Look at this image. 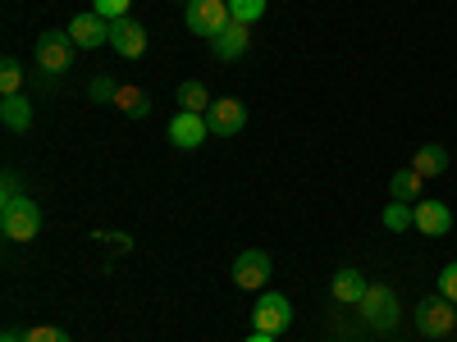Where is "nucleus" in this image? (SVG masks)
Listing matches in <instances>:
<instances>
[{
    "mask_svg": "<svg viewBox=\"0 0 457 342\" xmlns=\"http://www.w3.org/2000/svg\"><path fill=\"white\" fill-rule=\"evenodd\" d=\"M0 233L10 242H32L42 233V210H37V201H28V197L0 201Z\"/></svg>",
    "mask_w": 457,
    "mask_h": 342,
    "instance_id": "f257e3e1",
    "label": "nucleus"
},
{
    "mask_svg": "<svg viewBox=\"0 0 457 342\" xmlns=\"http://www.w3.org/2000/svg\"><path fill=\"white\" fill-rule=\"evenodd\" d=\"M183 23H187V32H197V37H206V42H215V37L234 23V19H228V0H187Z\"/></svg>",
    "mask_w": 457,
    "mask_h": 342,
    "instance_id": "f03ea898",
    "label": "nucleus"
},
{
    "mask_svg": "<svg viewBox=\"0 0 457 342\" xmlns=\"http://www.w3.org/2000/svg\"><path fill=\"white\" fill-rule=\"evenodd\" d=\"M357 306H361V320H366L370 329H379V333L398 324V297H394L389 283H370Z\"/></svg>",
    "mask_w": 457,
    "mask_h": 342,
    "instance_id": "7ed1b4c3",
    "label": "nucleus"
},
{
    "mask_svg": "<svg viewBox=\"0 0 457 342\" xmlns=\"http://www.w3.org/2000/svg\"><path fill=\"white\" fill-rule=\"evenodd\" d=\"M288 324H293V301L284 292H261L256 311H252V329L279 338V333H288Z\"/></svg>",
    "mask_w": 457,
    "mask_h": 342,
    "instance_id": "20e7f679",
    "label": "nucleus"
},
{
    "mask_svg": "<svg viewBox=\"0 0 457 342\" xmlns=\"http://www.w3.org/2000/svg\"><path fill=\"white\" fill-rule=\"evenodd\" d=\"M416 329L426 338H444V333H457V306L448 297H426L416 306Z\"/></svg>",
    "mask_w": 457,
    "mask_h": 342,
    "instance_id": "39448f33",
    "label": "nucleus"
},
{
    "mask_svg": "<svg viewBox=\"0 0 457 342\" xmlns=\"http://www.w3.org/2000/svg\"><path fill=\"white\" fill-rule=\"evenodd\" d=\"M270 270H275V260L270 251H261V247H247L238 260H234V283L243 292H261L265 283H270Z\"/></svg>",
    "mask_w": 457,
    "mask_h": 342,
    "instance_id": "423d86ee",
    "label": "nucleus"
},
{
    "mask_svg": "<svg viewBox=\"0 0 457 342\" xmlns=\"http://www.w3.org/2000/svg\"><path fill=\"white\" fill-rule=\"evenodd\" d=\"M73 37H69V28L60 32V28H51V32H42L37 37V64H42L46 73H64L69 64H73Z\"/></svg>",
    "mask_w": 457,
    "mask_h": 342,
    "instance_id": "0eeeda50",
    "label": "nucleus"
},
{
    "mask_svg": "<svg viewBox=\"0 0 457 342\" xmlns=\"http://www.w3.org/2000/svg\"><path fill=\"white\" fill-rule=\"evenodd\" d=\"M206 124H211V137H238L247 128V105L238 96H220L206 110Z\"/></svg>",
    "mask_w": 457,
    "mask_h": 342,
    "instance_id": "6e6552de",
    "label": "nucleus"
},
{
    "mask_svg": "<svg viewBox=\"0 0 457 342\" xmlns=\"http://www.w3.org/2000/svg\"><path fill=\"white\" fill-rule=\"evenodd\" d=\"M211 137V124H206V114H193V110H179L174 119H170V142L179 151H193Z\"/></svg>",
    "mask_w": 457,
    "mask_h": 342,
    "instance_id": "1a4fd4ad",
    "label": "nucleus"
},
{
    "mask_svg": "<svg viewBox=\"0 0 457 342\" xmlns=\"http://www.w3.org/2000/svg\"><path fill=\"white\" fill-rule=\"evenodd\" d=\"M110 46L120 51L124 60H142L146 55V28L137 19H114L110 23Z\"/></svg>",
    "mask_w": 457,
    "mask_h": 342,
    "instance_id": "9d476101",
    "label": "nucleus"
},
{
    "mask_svg": "<svg viewBox=\"0 0 457 342\" xmlns=\"http://www.w3.org/2000/svg\"><path fill=\"white\" fill-rule=\"evenodd\" d=\"M69 37H73V46H79V51H96L101 42H110V19L87 10V14H79L69 23Z\"/></svg>",
    "mask_w": 457,
    "mask_h": 342,
    "instance_id": "9b49d317",
    "label": "nucleus"
},
{
    "mask_svg": "<svg viewBox=\"0 0 457 342\" xmlns=\"http://www.w3.org/2000/svg\"><path fill=\"white\" fill-rule=\"evenodd\" d=\"M411 228H421L426 238H444L453 228V210L444 201H416V224Z\"/></svg>",
    "mask_w": 457,
    "mask_h": 342,
    "instance_id": "f8f14e48",
    "label": "nucleus"
},
{
    "mask_svg": "<svg viewBox=\"0 0 457 342\" xmlns=\"http://www.w3.org/2000/svg\"><path fill=\"white\" fill-rule=\"evenodd\" d=\"M247 46H252V28H247V23H228L215 42H211V51H215L220 60H238V55H247Z\"/></svg>",
    "mask_w": 457,
    "mask_h": 342,
    "instance_id": "ddd939ff",
    "label": "nucleus"
},
{
    "mask_svg": "<svg viewBox=\"0 0 457 342\" xmlns=\"http://www.w3.org/2000/svg\"><path fill=\"white\" fill-rule=\"evenodd\" d=\"M366 279L357 274V270H338L334 274V283H329V292H334V301H343V306H357V301L366 297Z\"/></svg>",
    "mask_w": 457,
    "mask_h": 342,
    "instance_id": "4468645a",
    "label": "nucleus"
},
{
    "mask_svg": "<svg viewBox=\"0 0 457 342\" xmlns=\"http://www.w3.org/2000/svg\"><path fill=\"white\" fill-rule=\"evenodd\" d=\"M0 119H5L10 133H28V128H32V105H28V96L19 92V96L0 101Z\"/></svg>",
    "mask_w": 457,
    "mask_h": 342,
    "instance_id": "2eb2a0df",
    "label": "nucleus"
},
{
    "mask_svg": "<svg viewBox=\"0 0 457 342\" xmlns=\"http://www.w3.org/2000/svg\"><path fill=\"white\" fill-rule=\"evenodd\" d=\"M411 169L421 178H439L448 169V151L444 146H421V151H416V160H411Z\"/></svg>",
    "mask_w": 457,
    "mask_h": 342,
    "instance_id": "dca6fc26",
    "label": "nucleus"
},
{
    "mask_svg": "<svg viewBox=\"0 0 457 342\" xmlns=\"http://www.w3.org/2000/svg\"><path fill=\"white\" fill-rule=\"evenodd\" d=\"M421 183H426V178L407 165V169H398V174L389 178V197H394V201H411V206H416V192H421Z\"/></svg>",
    "mask_w": 457,
    "mask_h": 342,
    "instance_id": "f3484780",
    "label": "nucleus"
},
{
    "mask_svg": "<svg viewBox=\"0 0 457 342\" xmlns=\"http://www.w3.org/2000/svg\"><path fill=\"white\" fill-rule=\"evenodd\" d=\"M114 105H120L124 114H133V119H146V114H151V96L142 87H120V92H114Z\"/></svg>",
    "mask_w": 457,
    "mask_h": 342,
    "instance_id": "a211bd4d",
    "label": "nucleus"
},
{
    "mask_svg": "<svg viewBox=\"0 0 457 342\" xmlns=\"http://www.w3.org/2000/svg\"><path fill=\"white\" fill-rule=\"evenodd\" d=\"M379 219H385L389 233H403V228H411V224H416V206H411V201H394V197H389V206H385V215H379Z\"/></svg>",
    "mask_w": 457,
    "mask_h": 342,
    "instance_id": "6ab92c4d",
    "label": "nucleus"
},
{
    "mask_svg": "<svg viewBox=\"0 0 457 342\" xmlns=\"http://www.w3.org/2000/svg\"><path fill=\"white\" fill-rule=\"evenodd\" d=\"M179 105H183V110H193V114H206L215 101H211V92H206L202 83H193V78H187V83L179 87Z\"/></svg>",
    "mask_w": 457,
    "mask_h": 342,
    "instance_id": "aec40b11",
    "label": "nucleus"
},
{
    "mask_svg": "<svg viewBox=\"0 0 457 342\" xmlns=\"http://www.w3.org/2000/svg\"><path fill=\"white\" fill-rule=\"evenodd\" d=\"M19 92H23V64L5 60L0 64V96H19Z\"/></svg>",
    "mask_w": 457,
    "mask_h": 342,
    "instance_id": "412c9836",
    "label": "nucleus"
},
{
    "mask_svg": "<svg viewBox=\"0 0 457 342\" xmlns=\"http://www.w3.org/2000/svg\"><path fill=\"white\" fill-rule=\"evenodd\" d=\"M265 14V0H228V19H234V23H256Z\"/></svg>",
    "mask_w": 457,
    "mask_h": 342,
    "instance_id": "4be33fe9",
    "label": "nucleus"
},
{
    "mask_svg": "<svg viewBox=\"0 0 457 342\" xmlns=\"http://www.w3.org/2000/svg\"><path fill=\"white\" fill-rule=\"evenodd\" d=\"M23 342H73V338L64 329H55V324H37V329L23 333Z\"/></svg>",
    "mask_w": 457,
    "mask_h": 342,
    "instance_id": "5701e85b",
    "label": "nucleus"
},
{
    "mask_svg": "<svg viewBox=\"0 0 457 342\" xmlns=\"http://www.w3.org/2000/svg\"><path fill=\"white\" fill-rule=\"evenodd\" d=\"M129 5H133V0H92V10L101 14V19H129Z\"/></svg>",
    "mask_w": 457,
    "mask_h": 342,
    "instance_id": "b1692460",
    "label": "nucleus"
},
{
    "mask_svg": "<svg viewBox=\"0 0 457 342\" xmlns=\"http://www.w3.org/2000/svg\"><path fill=\"white\" fill-rule=\"evenodd\" d=\"M87 92H92V101H114V92H120V83H114V78H105V73H96V78L87 83Z\"/></svg>",
    "mask_w": 457,
    "mask_h": 342,
    "instance_id": "393cba45",
    "label": "nucleus"
},
{
    "mask_svg": "<svg viewBox=\"0 0 457 342\" xmlns=\"http://www.w3.org/2000/svg\"><path fill=\"white\" fill-rule=\"evenodd\" d=\"M439 297H448L453 306H457V260L439 270Z\"/></svg>",
    "mask_w": 457,
    "mask_h": 342,
    "instance_id": "a878e982",
    "label": "nucleus"
},
{
    "mask_svg": "<svg viewBox=\"0 0 457 342\" xmlns=\"http://www.w3.org/2000/svg\"><path fill=\"white\" fill-rule=\"evenodd\" d=\"M19 197V174H5L0 178V201H14Z\"/></svg>",
    "mask_w": 457,
    "mask_h": 342,
    "instance_id": "bb28decb",
    "label": "nucleus"
},
{
    "mask_svg": "<svg viewBox=\"0 0 457 342\" xmlns=\"http://www.w3.org/2000/svg\"><path fill=\"white\" fill-rule=\"evenodd\" d=\"M243 342H279V338H275V333H256V329H252V338H243Z\"/></svg>",
    "mask_w": 457,
    "mask_h": 342,
    "instance_id": "cd10ccee",
    "label": "nucleus"
},
{
    "mask_svg": "<svg viewBox=\"0 0 457 342\" xmlns=\"http://www.w3.org/2000/svg\"><path fill=\"white\" fill-rule=\"evenodd\" d=\"M0 342H23V333L19 329H5V333H0Z\"/></svg>",
    "mask_w": 457,
    "mask_h": 342,
    "instance_id": "c85d7f7f",
    "label": "nucleus"
}]
</instances>
